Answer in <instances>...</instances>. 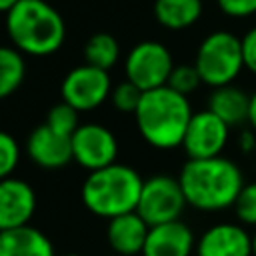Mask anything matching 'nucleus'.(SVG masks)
<instances>
[{
    "label": "nucleus",
    "instance_id": "nucleus-5",
    "mask_svg": "<svg viewBox=\"0 0 256 256\" xmlns=\"http://www.w3.org/2000/svg\"><path fill=\"white\" fill-rule=\"evenodd\" d=\"M194 66L202 78V84L214 88L234 84L244 70L242 38L228 30L210 32L198 46Z\"/></svg>",
    "mask_w": 256,
    "mask_h": 256
},
{
    "label": "nucleus",
    "instance_id": "nucleus-9",
    "mask_svg": "<svg viewBox=\"0 0 256 256\" xmlns=\"http://www.w3.org/2000/svg\"><path fill=\"white\" fill-rule=\"evenodd\" d=\"M72 158L88 172L106 168L118 158V140L114 132L102 124H80L72 134Z\"/></svg>",
    "mask_w": 256,
    "mask_h": 256
},
{
    "label": "nucleus",
    "instance_id": "nucleus-28",
    "mask_svg": "<svg viewBox=\"0 0 256 256\" xmlns=\"http://www.w3.org/2000/svg\"><path fill=\"white\" fill-rule=\"evenodd\" d=\"M238 148H240V152H244V154L254 152V150H256V132H254V130H244V132H240V136H238Z\"/></svg>",
    "mask_w": 256,
    "mask_h": 256
},
{
    "label": "nucleus",
    "instance_id": "nucleus-12",
    "mask_svg": "<svg viewBox=\"0 0 256 256\" xmlns=\"http://www.w3.org/2000/svg\"><path fill=\"white\" fill-rule=\"evenodd\" d=\"M36 212V192L22 178L0 180V232L28 226Z\"/></svg>",
    "mask_w": 256,
    "mask_h": 256
},
{
    "label": "nucleus",
    "instance_id": "nucleus-18",
    "mask_svg": "<svg viewBox=\"0 0 256 256\" xmlns=\"http://www.w3.org/2000/svg\"><path fill=\"white\" fill-rule=\"evenodd\" d=\"M154 18L166 30H186L202 16V0H156Z\"/></svg>",
    "mask_w": 256,
    "mask_h": 256
},
{
    "label": "nucleus",
    "instance_id": "nucleus-30",
    "mask_svg": "<svg viewBox=\"0 0 256 256\" xmlns=\"http://www.w3.org/2000/svg\"><path fill=\"white\" fill-rule=\"evenodd\" d=\"M18 2H20V0H0V12H2V14H8Z\"/></svg>",
    "mask_w": 256,
    "mask_h": 256
},
{
    "label": "nucleus",
    "instance_id": "nucleus-10",
    "mask_svg": "<svg viewBox=\"0 0 256 256\" xmlns=\"http://www.w3.org/2000/svg\"><path fill=\"white\" fill-rule=\"evenodd\" d=\"M228 138H230V126L222 118H218L212 110L206 108L192 114L182 140V148L190 160L214 158V156H222Z\"/></svg>",
    "mask_w": 256,
    "mask_h": 256
},
{
    "label": "nucleus",
    "instance_id": "nucleus-29",
    "mask_svg": "<svg viewBox=\"0 0 256 256\" xmlns=\"http://www.w3.org/2000/svg\"><path fill=\"white\" fill-rule=\"evenodd\" d=\"M248 126L256 132V90L250 94V106H248Z\"/></svg>",
    "mask_w": 256,
    "mask_h": 256
},
{
    "label": "nucleus",
    "instance_id": "nucleus-27",
    "mask_svg": "<svg viewBox=\"0 0 256 256\" xmlns=\"http://www.w3.org/2000/svg\"><path fill=\"white\" fill-rule=\"evenodd\" d=\"M242 56L244 68L256 76V26L242 36Z\"/></svg>",
    "mask_w": 256,
    "mask_h": 256
},
{
    "label": "nucleus",
    "instance_id": "nucleus-17",
    "mask_svg": "<svg viewBox=\"0 0 256 256\" xmlns=\"http://www.w3.org/2000/svg\"><path fill=\"white\" fill-rule=\"evenodd\" d=\"M248 106H250V94H246L236 84L214 88L208 96V110H212L218 118H222L230 128L248 122Z\"/></svg>",
    "mask_w": 256,
    "mask_h": 256
},
{
    "label": "nucleus",
    "instance_id": "nucleus-22",
    "mask_svg": "<svg viewBox=\"0 0 256 256\" xmlns=\"http://www.w3.org/2000/svg\"><path fill=\"white\" fill-rule=\"evenodd\" d=\"M200 84H202V78H200L194 64H178V66H174L166 86H170L178 94L188 96V94L196 92Z\"/></svg>",
    "mask_w": 256,
    "mask_h": 256
},
{
    "label": "nucleus",
    "instance_id": "nucleus-31",
    "mask_svg": "<svg viewBox=\"0 0 256 256\" xmlns=\"http://www.w3.org/2000/svg\"><path fill=\"white\" fill-rule=\"evenodd\" d=\"M252 256H256V230L252 232Z\"/></svg>",
    "mask_w": 256,
    "mask_h": 256
},
{
    "label": "nucleus",
    "instance_id": "nucleus-15",
    "mask_svg": "<svg viewBox=\"0 0 256 256\" xmlns=\"http://www.w3.org/2000/svg\"><path fill=\"white\" fill-rule=\"evenodd\" d=\"M150 226L138 212H128L108 220L106 240L110 248L120 256H136L142 254Z\"/></svg>",
    "mask_w": 256,
    "mask_h": 256
},
{
    "label": "nucleus",
    "instance_id": "nucleus-23",
    "mask_svg": "<svg viewBox=\"0 0 256 256\" xmlns=\"http://www.w3.org/2000/svg\"><path fill=\"white\" fill-rule=\"evenodd\" d=\"M234 214L242 226H254L256 228V180L246 182L236 198Z\"/></svg>",
    "mask_w": 256,
    "mask_h": 256
},
{
    "label": "nucleus",
    "instance_id": "nucleus-13",
    "mask_svg": "<svg viewBox=\"0 0 256 256\" xmlns=\"http://www.w3.org/2000/svg\"><path fill=\"white\" fill-rule=\"evenodd\" d=\"M28 158L44 170H60L68 166L72 158V140L50 130L46 124L34 128L26 138Z\"/></svg>",
    "mask_w": 256,
    "mask_h": 256
},
{
    "label": "nucleus",
    "instance_id": "nucleus-6",
    "mask_svg": "<svg viewBox=\"0 0 256 256\" xmlns=\"http://www.w3.org/2000/svg\"><path fill=\"white\" fill-rule=\"evenodd\" d=\"M174 66L172 52L156 40H142L134 44L124 60L126 80H130L142 92L166 86Z\"/></svg>",
    "mask_w": 256,
    "mask_h": 256
},
{
    "label": "nucleus",
    "instance_id": "nucleus-16",
    "mask_svg": "<svg viewBox=\"0 0 256 256\" xmlns=\"http://www.w3.org/2000/svg\"><path fill=\"white\" fill-rule=\"evenodd\" d=\"M0 256H56L52 240L34 226L0 232Z\"/></svg>",
    "mask_w": 256,
    "mask_h": 256
},
{
    "label": "nucleus",
    "instance_id": "nucleus-4",
    "mask_svg": "<svg viewBox=\"0 0 256 256\" xmlns=\"http://www.w3.org/2000/svg\"><path fill=\"white\" fill-rule=\"evenodd\" d=\"M142 186L144 180L132 166L114 162L106 168L88 172L80 188V198L88 212L112 220L136 212Z\"/></svg>",
    "mask_w": 256,
    "mask_h": 256
},
{
    "label": "nucleus",
    "instance_id": "nucleus-25",
    "mask_svg": "<svg viewBox=\"0 0 256 256\" xmlns=\"http://www.w3.org/2000/svg\"><path fill=\"white\" fill-rule=\"evenodd\" d=\"M18 162H20V146L16 138L0 130V180L10 178Z\"/></svg>",
    "mask_w": 256,
    "mask_h": 256
},
{
    "label": "nucleus",
    "instance_id": "nucleus-33",
    "mask_svg": "<svg viewBox=\"0 0 256 256\" xmlns=\"http://www.w3.org/2000/svg\"><path fill=\"white\" fill-rule=\"evenodd\" d=\"M202 2H204V0H202Z\"/></svg>",
    "mask_w": 256,
    "mask_h": 256
},
{
    "label": "nucleus",
    "instance_id": "nucleus-14",
    "mask_svg": "<svg viewBox=\"0 0 256 256\" xmlns=\"http://www.w3.org/2000/svg\"><path fill=\"white\" fill-rule=\"evenodd\" d=\"M192 252H196L192 228L182 220H174L150 226L142 256H192Z\"/></svg>",
    "mask_w": 256,
    "mask_h": 256
},
{
    "label": "nucleus",
    "instance_id": "nucleus-26",
    "mask_svg": "<svg viewBox=\"0 0 256 256\" xmlns=\"http://www.w3.org/2000/svg\"><path fill=\"white\" fill-rule=\"evenodd\" d=\"M216 4L230 18H250L256 14V0H216Z\"/></svg>",
    "mask_w": 256,
    "mask_h": 256
},
{
    "label": "nucleus",
    "instance_id": "nucleus-7",
    "mask_svg": "<svg viewBox=\"0 0 256 256\" xmlns=\"http://www.w3.org/2000/svg\"><path fill=\"white\" fill-rule=\"evenodd\" d=\"M186 206L188 202L184 198L178 178L158 174L144 180L136 212L144 218L148 226H158L180 220Z\"/></svg>",
    "mask_w": 256,
    "mask_h": 256
},
{
    "label": "nucleus",
    "instance_id": "nucleus-11",
    "mask_svg": "<svg viewBox=\"0 0 256 256\" xmlns=\"http://www.w3.org/2000/svg\"><path fill=\"white\" fill-rule=\"evenodd\" d=\"M196 256H252V234L240 222H218L196 240Z\"/></svg>",
    "mask_w": 256,
    "mask_h": 256
},
{
    "label": "nucleus",
    "instance_id": "nucleus-8",
    "mask_svg": "<svg viewBox=\"0 0 256 256\" xmlns=\"http://www.w3.org/2000/svg\"><path fill=\"white\" fill-rule=\"evenodd\" d=\"M112 80L106 70L90 64H80L72 68L60 84V94L66 104L78 112H90L100 108L112 94Z\"/></svg>",
    "mask_w": 256,
    "mask_h": 256
},
{
    "label": "nucleus",
    "instance_id": "nucleus-32",
    "mask_svg": "<svg viewBox=\"0 0 256 256\" xmlns=\"http://www.w3.org/2000/svg\"><path fill=\"white\" fill-rule=\"evenodd\" d=\"M64 256H82V254H64Z\"/></svg>",
    "mask_w": 256,
    "mask_h": 256
},
{
    "label": "nucleus",
    "instance_id": "nucleus-3",
    "mask_svg": "<svg viewBox=\"0 0 256 256\" xmlns=\"http://www.w3.org/2000/svg\"><path fill=\"white\" fill-rule=\"evenodd\" d=\"M6 34L24 56H50L66 40V22L46 0H20L6 14Z\"/></svg>",
    "mask_w": 256,
    "mask_h": 256
},
{
    "label": "nucleus",
    "instance_id": "nucleus-19",
    "mask_svg": "<svg viewBox=\"0 0 256 256\" xmlns=\"http://www.w3.org/2000/svg\"><path fill=\"white\" fill-rule=\"evenodd\" d=\"M26 60L14 46H0V100L12 96L24 82Z\"/></svg>",
    "mask_w": 256,
    "mask_h": 256
},
{
    "label": "nucleus",
    "instance_id": "nucleus-24",
    "mask_svg": "<svg viewBox=\"0 0 256 256\" xmlns=\"http://www.w3.org/2000/svg\"><path fill=\"white\" fill-rule=\"evenodd\" d=\"M142 94L144 92L138 86H134L130 80H124V82H120V84H116L112 88L110 100H112V104H114L116 110L134 114L136 108H138V104H140V100H142Z\"/></svg>",
    "mask_w": 256,
    "mask_h": 256
},
{
    "label": "nucleus",
    "instance_id": "nucleus-2",
    "mask_svg": "<svg viewBox=\"0 0 256 256\" xmlns=\"http://www.w3.org/2000/svg\"><path fill=\"white\" fill-rule=\"evenodd\" d=\"M192 114L188 96L178 94L170 86H160L142 94L134 120L140 136L152 148L172 150L182 146Z\"/></svg>",
    "mask_w": 256,
    "mask_h": 256
},
{
    "label": "nucleus",
    "instance_id": "nucleus-1",
    "mask_svg": "<svg viewBox=\"0 0 256 256\" xmlns=\"http://www.w3.org/2000/svg\"><path fill=\"white\" fill-rule=\"evenodd\" d=\"M178 182L188 206L202 212L234 208L236 198L246 184L240 166L226 156L200 160L188 158L178 174Z\"/></svg>",
    "mask_w": 256,
    "mask_h": 256
},
{
    "label": "nucleus",
    "instance_id": "nucleus-21",
    "mask_svg": "<svg viewBox=\"0 0 256 256\" xmlns=\"http://www.w3.org/2000/svg\"><path fill=\"white\" fill-rule=\"evenodd\" d=\"M78 114H80V112H78L76 108H72L70 104H66V102L62 100V102L54 104V106L48 110L44 124H46L50 130H54L56 134L72 138V134H74V132L78 130V126H80Z\"/></svg>",
    "mask_w": 256,
    "mask_h": 256
},
{
    "label": "nucleus",
    "instance_id": "nucleus-20",
    "mask_svg": "<svg viewBox=\"0 0 256 256\" xmlns=\"http://www.w3.org/2000/svg\"><path fill=\"white\" fill-rule=\"evenodd\" d=\"M120 60V44L108 32L92 34L84 44V62L100 70H110Z\"/></svg>",
    "mask_w": 256,
    "mask_h": 256
}]
</instances>
